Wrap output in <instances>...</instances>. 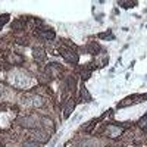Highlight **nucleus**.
<instances>
[{"instance_id":"obj_1","label":"nucleus","mask_w":147,"mask_h":147,"mask_svg":"<svg viewBox=\"0 0 147 147\" xmlns=\"http://www.w3.org/2000/svg\"><path fill=\"white\" fill-rule=\"evenodd\" d=\"M60 55H62V57L66 60V62H69V63H77L78 62V55L74 50H71V49L62 47V49H60Z\"/></svg>"},{"instance_id":"obj_2","label":"nucleus","mask_w":147,"mask_h":147,"mask_svg":"<svg viewBox=\"0 0 147 147\" xmlns=\"http://www.w3.org/2000/svg\"><path fill=\"white\" fill-rule=\"evenodd\" d=\"M38 35H40V37H43V38L50 40V38H53V37H55V32H53V31H50V30H46V31L40 30V31H38Z\"/></svg>"},{"instance_id":"obj_3","label":"nucleus","mask_w":147,"mask_h":147,"mask_svg":"<svg viewBox=\"0 0 147 147\" xmlns=\"http://www.w3.org/2000/svg\"><path fill=\"white\" fill-rule=\"evenodd\" d=\"M81 99L84 102H91V96H90V93L85 88H82V91H81Z\"/></svg>"},{"instance_id":"obj_4","label":"nucleus","mask_w":147,"mask_h":147,"mask_svg":"<svg viewBox=\"0 0 147 147\" xmlns=\"http://www.w3.org/2000/svg\"><path fill=\"white\" fill-rule=\"evenodd\" d=\"M34 53H35V59H37V60H41V59L44 57L43 50H38V49H34Z\"/></svg>"},{"instance_id":"obj_5","label":"nucleus","mask_w":147,"mask_h":147,"mask_svg":"<svg viewBox=\"0 0 147 147\" xmlns=\"http://www.w3.org/2000/svg\"><path fill=\"white\" fill-rule=\"evenodd\" d=\"M138 125H140L141 128H146V129H147V115L143 116V118L138 121Z\"/></svg>"},{"instance_id":"obj_6","label":"nucleus","mask_w":147,"mask_h":147,"mask_svg":"<svg viewBox=\"0 0 147 147\" xmlns=\"http://www.w3.org/2000/svg\"><path fill=\"white\" fill-rule=\"evenodd\" d=\"M12 27H13V30H16V28H24V22H22V21H16V22L12 24Z\"/></svg>"},{"instance_id":"obj_7","label":"nucleus","mask_w":147,"mask_h":147,"mask_svg":"<svg viewBox=\"0 0 147 147\" xmlns=\"http://www.w3.org/2000/svg\"><path fill=\"white\" fill-rule=\"evenodd\" d=\"M118 5L119 6H124V7H132V6H136V3H131V2H119Z\"/></svg>"},{"instance_id":"obj_8","label":"nucleus","mask_w":147,"mask_h":147,"mask_svg":"<svg viewBox=\"0 0 147 147\" xmlns=\"http://www.w3.org/2000/svg\"><path fill=\"white\" fill-rule=\"evenodd\" d=\"M24 147H38V144L34 143V141H28V143H25V146H24Z\"/></svg>"}]
</instances>
